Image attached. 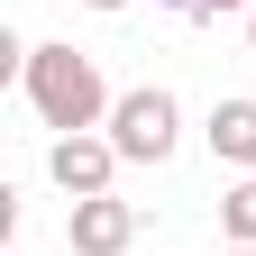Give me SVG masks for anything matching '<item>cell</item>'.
Masks as SVG:
<instances>
[{
    "instance_id": "obj_1",
    "label": "cell",
    "mask_w": 256,
    "mask_h": 256,
    "mask_svg": "<svg viewBox=\"0 0 256 256\" xmlns=\"http://www.w3.org/2000/svg\"><path fill=\"white\" fill-rule=\"evenodd\" d=\"M18 82H28V110H37L55 138L110 128V82H101V64H92V55H74V46H28Z\"/></svg>"
},
{
    "instance_id": "obj_2",
    "label": "cell",
    "mask_w": 256,
    "mask_h": 256,
    "mask_svg": "<svg viewBox=\"0 0 256 256\" xmlns=\"http://www.w3.org/2000/svg\"><path fill=\"white\" fill-rule=\"evenodd\" d=\"M101 138L119 146V165H165L174 138H183V110H174L165 82H138V92L110 101V128H101Z\"/></svg>"
},
{
    "instance_id": "obj_3",
    "label": "cell",
    "mask_w": 256,
    "mask_h": 256,
    "mask_svg": "<svg viewBox=\"0 0 256 256\" xmlns=\"http://www.w3.org/2000/svg\"><path fill=\"white\" fill-rule=\"evenodd\" d=\"M64 238H74V256H128V238H138V202L92 192V202L64 210Z\"/></svg>"
},
{
    "instance_id": "obj_4",
    "label": "cell",
    "mask_w": 256,
    "mask_h": 256,
    "mask_svg": "<svg viewBox=\"0 0 256 256\" xmlns=\"http://www.w3.org/2000/svg\"><path fill=\"white\" fill-rule=\"evenodd\" d=\"M46 174H55V192H74V202H92V192H110V174H119V146L110 138H55V156H46Z\"/></svg>"
},
{
    "instance_id": "obj_5",
    "label": "cell",
    "mask_w": 256,
    "mask_h": 256,
    "mask_svg": "<svg viewBox=\"0 0 256 256\" xmlns=\"http://www.w3.org/2000/svg\"><path fill=\"white\" fill-rule=\"evenodd\" d=\"M210 156H229V165L256 174V101H220L210 110Z\"/></svg>"
},
{
    "instance_id": "obj_6",
    "label": "cell",
    "mask_w": 256,
    "mask_h": 256,
    "mask_svg": "<svg viewBox=\"0 0 256 256\" xmlns=\"http://www.w3.org/2000/svg\"><path fill=\"white\" fill-rule=\"evenodd\" d=\"M220 229H229V247H256V174L220 192Z\"/></svg>"
},
{
    "instance_id": "obj_7",
    "label": "cell",
    "mask_w": 256,
    "mask_h": 256,
    "mask_svg": "<svg viewBox=\"0 0 256 256\" xmlns=\"http://www.w3.org/2000/svg\"><path fill=\"white\" fill-rule=\"evenodd\" d=\"M165 10H183V18H229V10H256V0H165Z\"/></svg>"
},
{
    "instance_id": "obj_8",
    "label": "cell",
    "mask_w": 256,
    "mask_h": 256,
    "mask_svg": "<svg viewBox=\"0 0 256 256\" xmlns=\"http://www.w3.org/2000/svg\"><path fill=\"white\" fill-rule=\"evenodd\" d=\"M82 10H128V0H82Z\"/></svg>"
},
{
    "instance_id": "obj_9",
    "label": "cell",
    "mask_w": 256,
    "mask_h": 256,
    "mask_svg": "<svg viewBox=\"0 0 256 256\" xmlns=\"http://www.w3.org/2000/svg\"><path fill=\"white\" fill-rule=\"evenodd\" d=\"M247 46H256V10H247Z\"/></svg>"
},
{
    "instance_id": "obj_10",
    "label": "cell",
    "mask_w": 256,
    "mask_h": 256,
    "mask_svg": "<svg viewBox=\"0 0 256 256\" xmlns=\"http://www.w3.org/2000/svg\"><path fill=\"white\" fill-rule=\"evenodd\" d=\"M229 256H256V247H229Z\"/></svg>"
}]
</instances>
